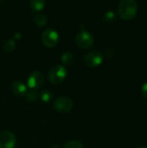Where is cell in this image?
Here are the masks:
<instances>
[{
    "mask_svg": "<svg viewBox=\"0 0 147 148\" xmlns=\"http://www.w3.org/2000/svg\"><path fill=\"white\" fill-rule=\"evenodd\" d=\"M42 42L44 46L48 48H54L57 45L59 41V34L53 28L45 29L41 36Z\"/></svg>",
    "mask_w": 147,
    "mask_h": 148,
    "instance_id": "4",
    "label": "cell"
},
{
    "mask_svg": "<svg viewBox=\"0 0 147 148\" xmlns=\"http://www.w3.org/2000/svg\"><path fill=\"white\" fill-rule=\"evenodd\" d=\"M2 3V0H0V3Z\"/></svg>",
    "mask_w": 147,
    "mask_h": 148,
    "instance_id": "22",
    "label": "cell"
},
{
    "mask_svg": "<svg viewBox=\"0 0 147 148\" xmlns=\"http://www.w3.org/2000/svg\"><path fill=\"white\" fill-rule=\"evenodd\" d=\"M68 75V70L62 64H57L51 68L48 74V79L52 84H60L65 81Z\"/></svg>",
    "mask_w": 147,
    "mask_h": 148,
    "instance_id": "2",
    "label": "cell"
},
{
    "mask_svg": "<svg viewBox=\"0 0 147 148\" xmlns=\"http://www.w3.org/2000/svg\"><path fill=\"white\" fill-rule=\"evenodd\" d=\"M29 5L32 11L34 12H39L42 10L46 5V2L44 0H31L29 3Z\"/></svg>",
    "mask_w": 147,
    "mask_h": 148,
    "instance_id": "10",
    "label": "cell"
},
{
    "mask_svg": "<svg viewBox=\"0 0 147 148\" xmlns=\"http://www.w3.org/2000/svg\"><path fill=\"white\" fill-rule=\"evenodd\" d=\"M16 42L13 39L6 40L3 44V49L5 52H11L16 49Z\"/></svg>",
    "mask_w": 147,
    "mask_h": 148,
    "instance_id": "15",
    "label": "cell"
},
{
    "mask_svg": "<svg viewBox=\"0 0 147 148\" xmlns=\"http://www.w3.org/2000/svg\"><path fill=\"white\" fill-rule=\"evenodd\" d=\"M141 93H142L143 97H145L146 99H147V82L142 85V87H141Z\"/></svg>",
    "mask_w": 147,
    "mask_h": 148,
    "instance_id": "19",
    "label": "cell"
},
{
    "mask_svg": "<svg viewBox=\"0 0 147 148\" xmlns=\"http://www.w3.org/2000/svg\"><path fill=\"white\" fill-rule=\"evenodd\" d=\"M16 144V136L8 130L0 132V148H14Z\"/></svg>",
    "mask_w": 147,
    "mask_h": 148,
    "instance_id": "8",
    "label": "cell"
},
{
    "mask_svg": "<svg viewBox=\"0 0 147 148\" xmlns=\"http://www.w3.org/2000/svg\"><path fill=\"white\" fill-rule=\"evenodd\" d=\"M61 61H62L63 66L71 65L75 62V56L72 52L67 51L61 56Z\"/></svg>",
    "mask_w": 147,
    "mask_h": 148,
    "instance_id": "11",
    "label": "cell"
},
{
    "mask_svg": "<svg viewBox=\"0 0 147 148\" xmlns=\"http://www.w3.org/2000/svg\"><path fill=\"white\" fill-rule=\"evenodd\" d=\"M53 107L59 113H68L73 108V101L68 96H59L55 100Z\"/></svg>",
    "mask_w": 147,
    "mask_h": 148,
    "instance_id": "6",
    "label": "cell"
},
{
    "mask_svg": "<svg viewBox=\"0 0 147 148\" xmlns=\"http://www.w3.org/2000/svg\"><path fill=\"white\" fill-rule=\"evenodd\" d=\"M34 23L38 27H44L48 23V17L42 13H37L34 16Z\"/></svg>",
    "mask_w": 147,
    "mask_h": 148,
    "instance_id": "12",
    "label": "cell"
},
{
    "mask_svg": "<svg viewBox=\"0 0 147 148\" xmlns=\"http://www.w3.org/2000/svg\"><path fill=\"white\" fill-rule=\"evenodd\" d=\"M39 97H40V100L42 101H43L45 103H48L52 100L53 94L49 89H42L39 94Z\"/></svg>",
    "mask_w": 147,
    "mask_h": 148,
    "instance_id": "14",
    "label": "cell"
},
{
    "mask_svg": "<svg viewBox=\"0 0 147 148\" xmlns=\"http://www.w3.org/2000/svg\"><path fill=\"white\" fill-rule=\"evenodd\" d=\"M75 42L77 46L81 49H87L91 48L94 42V37L91 32L87 29L80 30L75 36Z\"/></svg>",
    "mask_w": 147,
    "mask_h": 148,
    "instance_id": "3",
    "label": "cell"
},
{
    "mask_svg": "<svg viewBox=\"0 0 147 148\" xmlns=\"http://www.w3.org/2000/svg\"><path fill=\"white\" fill-rule=\"evenodd\" d=\"M138 148H147V147H139Z\"/></svg>",
    "mask_w": 147,
    "mask_h": 148,
    "instance_id": "21",
    "label": "cell"
},
{
    "mask_svg": "<svg viewBox=\"0 0 147 148\" xmlns=\"http://www.w3.org/2000/svg\"><path fill=\"white\" fill-rule=\"evenodd\" d=\"M23 37V33L20 32V31H16L13 34V40L16 41V40H20L21 38Z\"/></svg>",
    "mask_w": 147,
    "mask_h": 148,
    "instance_id": "20",
    "label": "cell"
},
{
    "mask_svg": "<svg viewBox=\"0 0 147 148\" xmlns=\"http://www.w3.org/2000/svg\"><path fill=\"white\" fill-rule=\"evenodd\" d=\"M63 148H84V146L79 140H70L63 146Z\"/></svg>",
    "mask_w": 147,
    "mask_h": 148,
    "instance_id": "17",
    "label": "cell"
},
{
    "mask_svg": "<svg viewBox=\"0 0 147 148\" xmlns=\"http://www.w3.org/2000/svg\"><path fill=\"white\" fill-rule=\"evenodd\" d=\"M44 82V76L42 72L35 70L31 72L27 79V88L32 90H38Z\"/></svg>",
    "mask_w": 147,
    "mask_h": 148,
    "instance_id": "5",
    "label": "cell"
},
{
    "mask_svg": "<svg viewBox=\"0 0 147 148\" xmlns=\"http://www.w3.org/2000/svg\"><path fill=\"white\" fill-rule=\"evenodd\" d=\"M117 18V16L113 10H107L102 15V21L107 23H113Z\"/></svg>",
    "mask_w": 147,
    "mask_h": 148,
    "instance_id": "13",
    "label": "cell"
},
{
    "mask_svg": "<svg viewBox=\"0 0 147 148\" xmlns=\"http://www.w3.org/2000/svg\"><path fill=\"white\" fill-rule=\"evenodd\" d=\"M114 55H115V50H114V49L112 48V47H107V48H106V49H104L103 53H102L103 57H105V58H107V59H111V58H113V57L114 56Z\"/></svg>",
    "mask_w": 147,
    "mask_h": 148,
    "instance_id": "18",
    "label": "cell"
},
{
    "mask_svg": "<svg viewBox=\"0 0 147 148\" xmlns=\"http://www.w3.org/2000/svg\"><path fill=\"white\" fill-rule=\"evenodd\" d=\"M138 12V3L135 0H121L118 5V13L124 20H131Z\"/></svg>",
    "mask_w": 147,
    "mask_h": 148,
    "instance_id": "1",
    "label": "cell"
},
{
    "mask_svg": "<svg viewBox=\"0 0 147 148\" xmlns=\"http://www.w3.org/2000/svg\"><path fill=\"white\" fill-rule=\"evenodd\" d=\"M10 87H11L12 93L15 95L19 96V97L25 96V95L27 93V90H28L27 86L21 81H14V82H12Z\"/></svg>",
    "mask_w": 147,
    "mask_h": 148,
    "instance_id": "9",
    "label": "cell"
},
{
    "mask_svg": "<svg viewBox=\"0 0 147 148\" xmlns=\"http://www.w3.org/2000/svg\"><path fill=\"white\" fill-rule=\"evenodd\" d=\"M103 59L104 57L102 56V53L98 50H91L85 55L83 61L87 66L94 68L101 65L103 62Z\"/></svg>",
    "mask_w": 147,
    "mask_h": 148,
    "instance_id": "7",
    "label": "cell"
},
{
    "mask_svg": "<svg viewBox=\"0 0 147 148\" xmlns=\"http://www.w3.org/2000/svg\"><path fill=\"white\" fill-rule=\"evenodd\" d=\"M25 97H26V100L29 102H34L37 100V97H38V95H37V92L36 90H32V89H28L27 90V93L25 95Z\"/></svg>",
    "mask_w": 147,
    "mask_h": 148,
    "instance_id": "16",
    "label": "cell"
}]
</instances>
